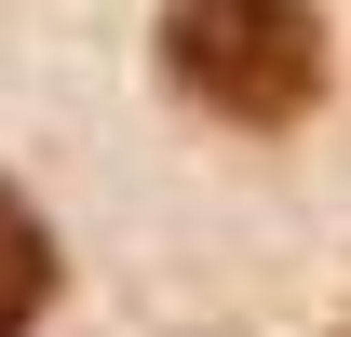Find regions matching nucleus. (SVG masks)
<instances>
[{
  "instance_id": "obj_2",
  "label": "nucleus",
  "mask_w": 351,
  "mask_h": 337,
  "mask_svg": "<svg viewBox=\"0 0 351 337\" xmlns=\"http://www.w3.org/2000/svg\"><path fill=\"white\" fill-rule=\"evenodd\" d=\"M41 297H54V243H41V216L0 189V337L41 324Z\"/></svg>"
},
{
  "instance_id": "obj_1",
  "label": "nucleus",
  "mask_w": 351,
  "mask_h": 337,
  "mask_svg": "<svg viewBox=\"0 0 351 337\" xmlns=\"http://www.w3.org/2000/svg\"><path fill=\"white\" fill-rule=\"evenodd\" d=\"M162 68L217 122H298L324 95V14L311 0H162Z\"/></svg>"
}]
</instances>
